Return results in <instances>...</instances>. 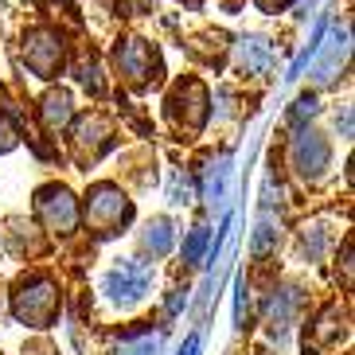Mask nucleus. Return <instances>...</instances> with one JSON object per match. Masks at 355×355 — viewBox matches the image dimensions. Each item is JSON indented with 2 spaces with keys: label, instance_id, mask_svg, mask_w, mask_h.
Here are the masks:
<instances>
[{
  "label": "nucleus",
  "instance_id": "nucleus-9",
  "mask_svg": "<svg viewBox=\"0 0 355 355\" xmlns=\"http://www.w3.org/2000/svg\"><path fill=\"white\" fill-rule=\"evenodd\" d=\"M293 168L304 176H320L328 168V145L320 141V133H301L293 141Z\"/></svg>",
  "mask_w": 355,
  "mask_h": 355
},
{
  "label": "nucleus",
  "instance_id": "nucleus-16",
  "mask_svg": "<svg viewBox=\"0 0 355 355\" xmlns=\"http://www.w3.org/2000/svg\"><path fill=\"white\" fill-rule=\"evenodd\" d=\"M261 8L266 12H277V8H285V4H289V0H258Z\"/></svg>",
  "mask_w": 355,
  "mask_h": 355
},
{
  "label": "nucleus",
  "instance_id": "nucleus-10",
  "mask_svg": "<svg viewBox=\"0 0 355 355\" xmlns=\"http://www.w3.org/2000/svg\"><path fill=\"white\" fill-rule=\"evenodd\" d=\"M43 121H47L51 133L67 129V121H71V94L67 90H51V94L43 98Z\"/></svg>",
  "mask_w": 355,
  "mask_h": 355
},
{
  "label": "nucleus",
  "instance_id": "nucleus-7",
  "mask_svg": "<svg viewBox=\"0 0 355 355\" xmlns=\"http://www.w3.org/2000/svg\"><path fill=\"white\" fill-rule=\"evenodd\" d=\"M24 55H28V67H32L40 78H55L59 67H63V43H59V35H55V32H43V28L28 35Z\"/></svg>",
  "mask_w": 355,
  "mask_h": 355
},
{
  "label": "nucleus",
  "instance_id": "nucleus-1",
  "mask_svg": "<svg viewBox=\"0 0 355 355\" xmlns=\"http://www.w3.org/2000/svg\"><path fill=\"white\" fill-rule=\"evenodd\" d=\"M12 313L20 316L24 324H32V328H47L59 316V289L43 273H32L12 293Z\"/></svg>",
  "mask_w": 355,
  "mask_h": 355
},
{
  "label": "nucleus",
  "instance_id": "nucleus-5",
  "mask_svg": "<svg viewBox=\"0 0 355 355\" xmlns=\"http://www.w3.org/2000/svg\"><path fill=\"white\" fill-rule=\"evenodd\" d=\"M168 114L176 117L184 129H199L207 121V90L203 83L188 78V83H176V90L168 94Z\"/></svg>",
  "mask_w": 355,
  "mask_h": 355
},
{
  "label": "nucleus",
  "instance_id": "nucleus-13",
  "mask_svg": "<svg viewBox=\"0 0 355 355\" xmlns=\"http://www.w3.org/2000/svg\"><path fill=\"white\" fill-rule=\"evenodd\" d=\"M145 230H148V234H145V250L164 254L168 246H172V227H168V219H153Z\"/></svg>",
  "mask_w": 355,
  "mask_h": 355
},
{
  "label": "nucleus",
  "instance_id": "nucleus-2",
  "mask_svg": "<svg viewBox=\"0 0 355 355\" xmlns=\"http://www.w3.org/2000/svg\"><path fill=\"white\" fill-rule=\"evenodd\" d=\"M129 215H133V203L121 196V188H114V184L90 188V196H86V227H94V234H102V239L117 234L129 223Z\"/></svg>",
  "mask_w": 355,
  "mask_h": 355
},
{
  "label": "nucleus",
  "instance_id": "nucleus-8",
  "mask_svg": "<svg viewBox=\"0 0 355 355\" xmlns=\"http://www.w3.org/2000/svg\"><path fill=\"white\" fill-rule=\"evenodd\" d=\"M110 145H114V125L102 114L83 117V125L74 129V157L78 160H98Z\"/></svg>",
  "mask_w": 355,
  "mask_h": 355
},
{
  "label": "nucleus",
  "instance_id": "nucleus-15",
  "mask_svg": "<svg viewBox=\"0 0 355 355\" xmlns=\"http://www.w3.org/2000/svg\"><path fill=\"white\" fill-rule=\"evenodd\" d=\"M121 355H157V340H133L121 347Z\"/></svg>",
  "mask_w": 355,
  "mask_h": 355
},
{
  "label": "nucleus",
  "instance_id": "nucleus-4",
  "mask_svg": "<svg viewBox=\"0 0 355 355\" xmlns=\"http://www.w3.org/2000/svg\"><path fill=\"white\" fill-rule=\"evenodd\" d=\"M35 211L47 223V230H55V234H71L78 227V203H74V196L67 188H43L40 199H35Z\"/></svg>",
  "mask_w": 355,
  "mask_h": 355
},
{
  "label": "nucleus",
  "instance_id": "nucleus-14",
  "mask_svg": "<svg viewBox=\"0 0 355 355\" xmlns=\"http://www.w3.org/2000/svg\"><path fill=\"white\" fill-rule=\"evenodd\" d=\"M12 145H16V125H12L4 114H0V153H8Z\"/></svg>",
  "mask_w": 355,
  "mask_h": 355
},
{
  "label": "nucleus",
  "instance_id": "nucleus-12",
  "mask_svg": "<svg viewBox=\"0 0 355 355\" xmlns=\"http://www.w3.org/2000/svg\"><path fill=\"white\" fill-rule=\"evenodd\" d=\"M266 59H270V47H266V43L261 40H242V51H239V67L246 74H254L258 71L261 63H266Z\"/></svg>",
  "mask_w": 355,
  "mask_h": 355
},
{
  "label": "nucleus",
  "instance_id": "nucleus-6",
  "mask_svg": "<svg viewBox=\"0 0 355 355\" xmlns=\"http://www.w3.org/2000/svg\"><path fill=\"white\" fill-rule=\"evenodd\" d=\"M145 289H148V266H141V261H117L114 270L105 273V293H110L117 304L141 301Z\"/></svg>",
  "mask_w": 355,
  "mask_h": 355
},
{
  "label": "nucleus",
  "instance_id": "nucleus-11",
  "mask_svg": "<svg viewBox=\"0 0 355 355\" xmlns=\"http://www.w3.org/2000/svg\"><path fill=\"white\" fill-rule=\"evenodd\" d=\"M344 332V316H340V309H324L320 313V320H316V328H313V344H320V347H328V344H336V336Z\"/></svg>",
  "mask_w": 355,
  "mask_h": 355
},
{
  "label": "nucleus",
  "instance_id": "nucleus-17",
  "mask_svg": "<svg viewBox=\"0 0 355 355\" xmlns=\"http://www.w3.org/2000/svg\"><path fill=\"white\" fill-rule=\"evenodd\" d=\"M184 355H196V340H188V352H184Z\"/></svg>",
  "mask_w": 355,
  "mask_h": 355
},
{
  "label": "nucleus",
  "instance_id": "nucleus-3",
  "mask_svg": "<svg viewBox=\"0 0 355 355\" xmlns=\"http://www.w3.org/2000/svg\"><path fill=\"white\" fill-rule=\"evenodd\" d=\"M114 67L129 86H148V83H157V74H160V59L153 51V43H145V40L121 43L114 51Z\"/></svg>",
  "mask_w": 355,
  "mask_h": 355
}]
</instances>
